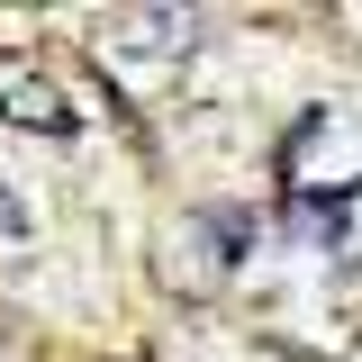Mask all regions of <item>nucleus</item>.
<instances>
[{
    "label": "nucleus",
    "instance_id": "1",
    "mask_svg": "<svg viewBox=\"0 0 362 362\" xmlns=\"http://www.w3.org/2000/svg\"><path fill=\"white\" fill-rule=\"evenodd\" d=\"M0 100H9V118H28V127H64V109L45 100V82L18 73V64H0Z\"/></svg>",
    "mask_w": 362,
    "mask_h": 362
}]
</instances>
